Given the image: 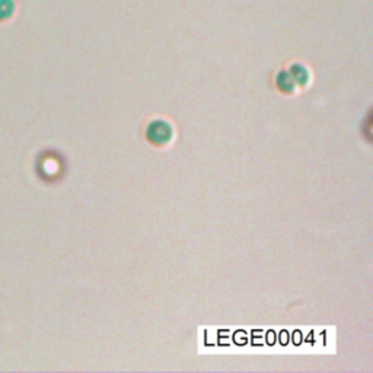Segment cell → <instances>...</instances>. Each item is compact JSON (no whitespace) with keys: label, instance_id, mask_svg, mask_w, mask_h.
<instances>
[{"label":"cell","instance_id":"obj_2","mask_svg":"<svg viewBox=\"0 0 373 373\" xmlns=\"http://www.w3.org/2000/svg\"><path fill=\"white\" fill-rule=\"evenodd\" d=\"M290 74H292V78H293V81L296 84L305 85L309 81V73H308V70L304 66H301V64H294L290 69Z\"/></svg>","mask_w":373,"mask_h":373},{"label":"cell","instance_id":"obj_1","mask_svg":"<svg viewBox=\"0 0 373 373\" xmlns=\"http://www.w3.org/2000/svg\"><path fill=\"white\" fill-rule=\"evenodd\" d=\"M16 12V0H0V22L12 19Z\"/></svg>","mask_w":373,"mask_h":373},{"label":"cell","instance_id":"obj_3","mask_svg":"<svg viewBox=\"0 0 373 373\" xmlns=\"http://www.w3.org/2000/svg\"><path fill=\"white\" fill-rule=\"evenodd\" d=\"M294 84H296V82L293 81L292 74L285 73V71L279 74V88H280V89H283V91H286V92H290V91H293Z\"/></svg>","mask_w":373,"mask_h":373}]
</instances>
